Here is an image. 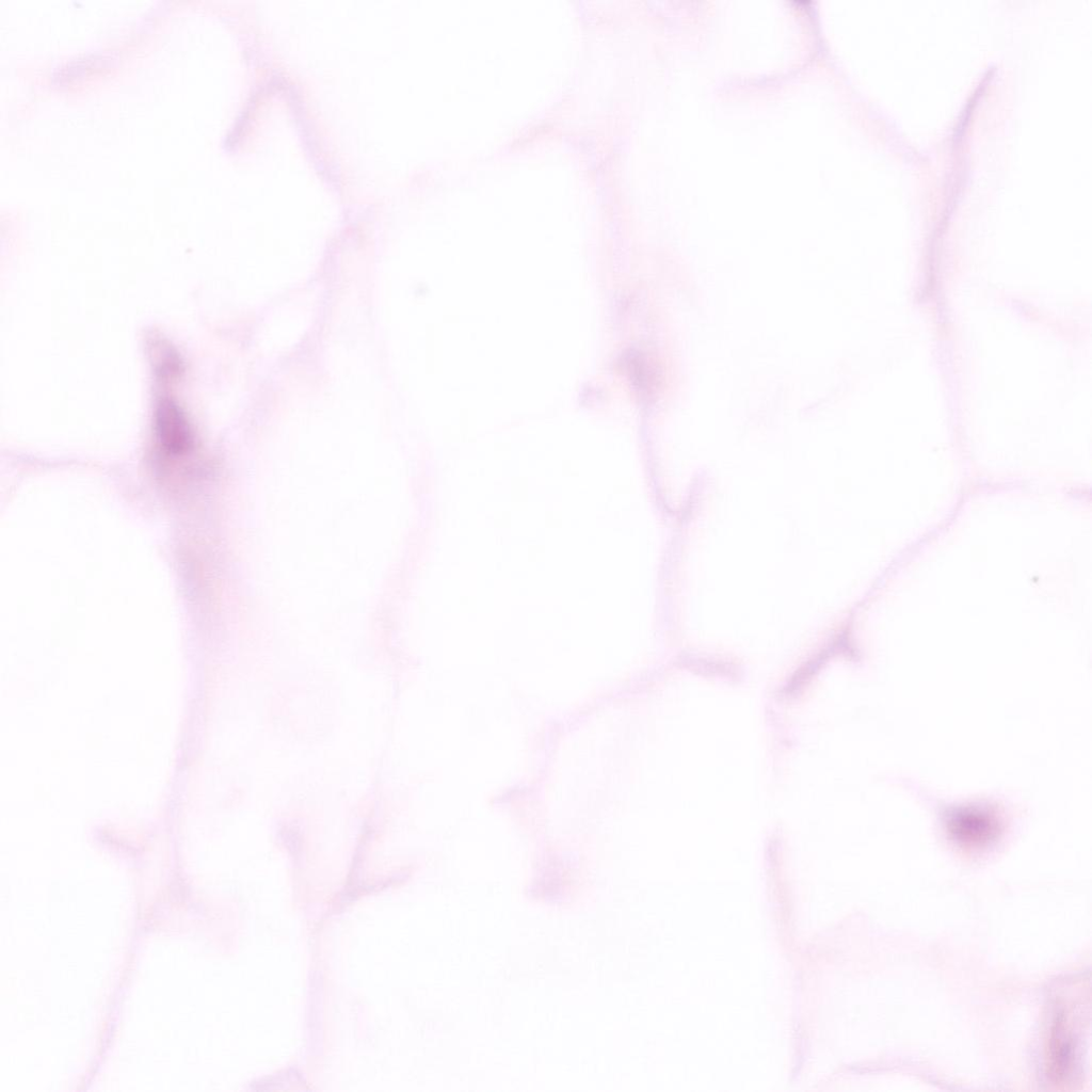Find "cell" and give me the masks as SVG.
I'll list each match as a JSON object with an SVG mask.
<instances>
[{
    "label": "cell",
    "instance_id": "1",
    "mask_svg": "<svg viewBox=\"0 0 1092 1092\" xmlns=\"http://www.w3.org/2000/svg\"><path fill=\"white\" fill-rule=\"evenodd\" d=\"M1080 1007L1078 1008V1010ZM1077 1010V1011H1078ZM1074 1007L1066 1008L1065 1001L1056 1012L1050 1029L1048 1060L1053 1076L1059 1082L1075 1081L1080 1075L1082 1059V1012L1077 1015Z\"/></svg>",
    "mask_w": 1092,
    "mask_h": 1092
},
{
    "label": "cell",
    "instance_id": "2",
    "mask_svg": "<svg viewBox=\"0 0 1092 1092\" xmlns=\"http://www.w3.org/2000/svg\"><path fill=\"white\" fill-rule=\"evenodd\" d=\"M155 435L159 452L166 462H177L190 455L194 436L184 414L171 400L163 399L155 414Z\"/></svg>",
    "mask_w": 1092,
    "mask_h": 1092
}]
</instances>
